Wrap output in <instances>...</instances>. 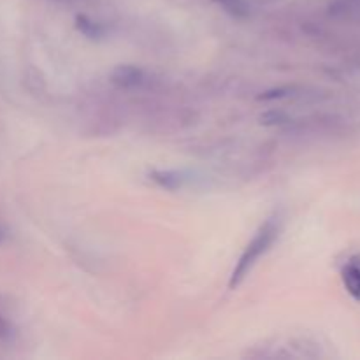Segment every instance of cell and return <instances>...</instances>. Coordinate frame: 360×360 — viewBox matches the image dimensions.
<instances>
[{
    "mask_svg": "<svg viewBox=\"0 0 360 360\" xmlns=\"http://www.w3.org/2000/svg\"><path fill=\"white\" fill-rule=\"evenodd\" d=\"M4 238H6V234H4V231H2V229H0V243L4 241Z\"/></svg>",
    "mask_w": 360,
    "mask_h": 360,
    "instance_id": "obj_4",
    "label": "cell"
},
{
    "mask_svg": "<svg viewBox=\"0 0 360 360\" xmlns=\"http://www.w3.org/2000/svg\"><path fill=\"white\" fill-rule=\"evenodd\" d=\"M343 283L348 294L360 302V255L352 257L343 267Z\"/></svg>",
    "mask_w": 360,
    "mask_h": 360,
    "instance_id": "obj_2",
    "label": "cell"
},
{
    "mask_svg": "<svg viewBox=\"0 0 360 360\" xmlns=\"http://www.w3.org/2000/svg\"><path fill=\"white\" fill-rule=\"evenodd\" d=\"M9 333H11L9 323H7L6 320L0 316V338H7V336H9Z\"/></svg>",
    "mask_w": 360,
    "mask_h": 360,
    "instance_id": "obj_3",
    "label": "cell"
},
{
    "mask_svg": "<svg viewBox=\"0 0 360 360\" xmlns=\"http://www.w3.org/2000/svg\"><path fill=\"white\" fill-rule=\"evenodd\" d=\"M278 234H280V221H276V218H269L266 224L260 227V231L257 232L255 238L252 239L246 250L243 252L241 259H239L238 266H236L234 273L231 276V287H238L243 280L246 278V274L252 271V267L255 266L260 260V257L274 245Z\"/></svg>",
    "mask_w": 360,
    "mask_h": 360,
    "instance_id": "obj_1",
    "label": "cell"
}]
</instances>
